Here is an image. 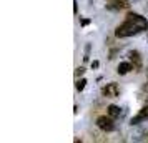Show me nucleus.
<instances>
[{
    "label": "nucleus",
    "mask_w": 148,
    "mask_h": 143,
    "mask_svg": "<svg viewBox=\"0 0 148 143\" xmlns=\"http://www.w3.org/2000/svg\"><path fill=\"white\" fill-rule=\"evenodd\" d=\"M148 28V20L145 17H141L138 14H128L127 15V20L123 22L121 25L116 27L115 30V35L118 38H127V37H132V35H136L147 30Z\"/></svg>",
    "instance_id": "nucleus-1"
},
{
    "label": "nucleus",
    "mask_w": 148,
    "mask_h": 143,
    "mask_svg": "<svg viewBox=\"0 0 148 143\" xmlns=\"http://www.w3.org/2000/svg\"><path fill=\"white\" fill-rule=\"evenodd\" d=\"M97 127L101 130V131H113L115 130V122H113V116L107 115H101L97 118Z\"/></svg>",
    "instance_id": "nucleus-2"
},
{
    "label": "nucleus",
    "mask_w": 148,
    "mask_h": 143,
    "mask_svg": "<svg viewBox=\"0 0 148 143\" xmlns=\"http://www.w3.org/2000/svg\"><path fill=\"white\" fill-rule=\"evenodd\" d=\"M101 93H103V96H107V98H115V96H118V93H120V88H118L116 83H108L107 87H103Z\"/></svg>",
    "instance_id": "nucleus-3"
},
{
    "label": "nucleus",
    "mask_w": 148,
    "mask_h": 143,
    "mask_svg": "<svg viewBox=\"0 0 148 143\" xmlns=\"http://www.w3.org/2000/svg\"><path fill=\"white\" fill-rule=\"evenodd\" d=\"M147 120H148V105H145V107H143V108H141L140 112H138V115L132 118L130 125H138V123L147 122Z\"/></svg>",
    "instance_id": "nucleus-4"
},
{
    "label": "nucleus",
    "mask_w": 148,
    "mask_h": 143,
    "mask_svg": "<svg viewBox=\"0 0 148 143\" xmlns=\"http://www.w3.org/2000/svg\"><path fill=\"white\" fill-rule=\"evenodd\" d=\"M130 3H128V0H113V3H108L107 8L110 10H121V8H127Z\"/></svg>",
    "instance_id": "nucleus-5"
},
{
    "label": "nucleus",
    "mask_w": 148,
    "mask_h": 143,
    "mask_svg": "<svg viewBox=\"0 0 148 143\" xmlns=\"http://www.w3.org/2000/svg\"><path fill=\"white\" fill-rule=\"evenodd\" d=\"M133 63L132 62H120V65H118V68H116V72L120 73V75H127L130 70H133Z\"/></svg>",
    "instance_id": "nucleus-6"
},
{
    "label": "nucleus",
    "mask_w": 148,
    "mask_h": 143,
    "mask_svg": "<svg viewBox=\"0 0 148 143\" xmlns=\"http://www.w3.org/2000/svg\"><path fill=\"white\" fill-rule=\"evenodd\" d=\"M130 62L133 63V67L138 70V68H141V57L138 52H130Z\"/></svg>",
    "instance_id": "nucleus-7"
},
{
    "label": "nucleus",
    "mask_w": 148,
    "mask_h": 143,
    "mask_svg": "<svg viewBox=\"0 0 148 143\" xmlns=\"http://www.w3.org/2000/svg\"><path fill=\"white\" fill-rule=\"evenodd\" d=\"M107 113L110 116H113V118H116V116H120V108L116 107V105H110L107 108Z\"/></svg>",
    "instance_id": "nucleus-8"
},
{
    "label": "nucleus",
    "mask_w": 148,
    "mask_h": 143,
    "mask_svg": "<svg viewBox=\"0 0 148 143\" xmlns=\"http://www.w3.org/2000/svg\"><path fill=\"white\" fill-rule=\"evenodd\" d=\"M85 85H87V80L85 78H80V80H77V83H75V88L78 90V92H82V90L85 88Z\"/></svg>",
    "instance_id": "nucleus-9"
},
{
    "label": "nucleus",
    "mask_w": 148,
    "mask_h": 143,
    "mask_svg": "<svg viewBox=\"0 0 148 143\" xmlns=\"http://www.w3.org/2000/svg\"><path fill=\"white\" fill-rule=\"evenodd\" d=\"M83 73H85V68L83 67H78L77 70H75V77H82Z\"/></svg>",
    "instance_id": "nucleus-10"
},
{
    "label": "nucleus",
    "mask_w": 148,
    "mask_h": 143,
    "mask_svg": "<svg viewBox=\"0 0 148 143\" xmlns=\"http://www.w3.org/2000/svg\"><path fill=\"white\" fill-rule=\"evenodd\" d=\"M73 12L75 14L78 12V3H77V0H73Z\"/></svg>",
    "instance_id": "nucleus-11"
},
{
    "label": "nucleus",
    "mask_w": 148,
    "mask_h": 143,
    "mask_svg": "<svg viewBox=\"0 0 148 143\" xmlns=\"http://www.w3.org/2000/svg\"><path fill=\"white\" fill-rule=\"evenodd\" d=\"M80 23L83 25V27H85V25H88V23H90V18H83V20H82Z\"/></svg>",
    "instance_id": "nucleus-12"
},
{
    "label": "nucleus",
    "mask_w": 148,
    "mask_h": 143,
    "mask_svg": "<svg viewBox=\"0 0 148 143\" xmlns=\"http://www.w3.org/2000/svg\"><path fill=\"white\" fill-rule=\"evenodd\" d=\"M92 68H98V62H97V60L92 62Z\"/></svg>",
    "instance_id": "nucleus-13"
},
{
    "label": "nucleus",
    "mask_w": 148,
    "mask_h": 143,
    "mask_svg": "<svg viewBox=\"0 0 148 143\" xmlns=\"http://www.w3.org/2000/svg\"><path fill=\"white\" fill-rule=\"evenodd\" d=\"M147 75H148V70H147Z\"/></svg>",
    "instance_id": "nucleus-14"
}]
</instances>
